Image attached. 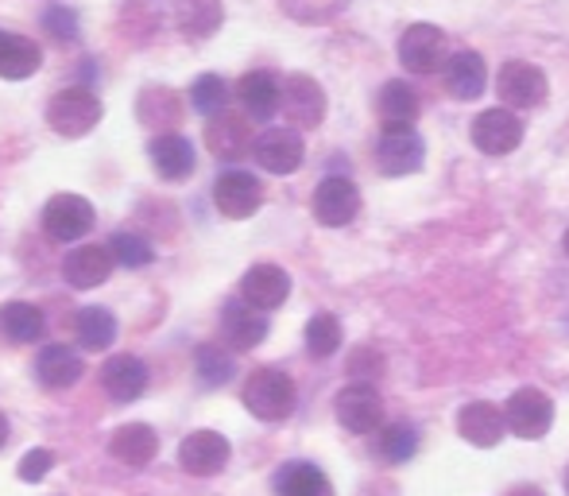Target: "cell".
<instances>
[{"mask_svg":"<svg viewBox=\"0 0 569 496\" xmlns=\"http://www.w3.org/2000/svg\"><path fill=\"white\" fill-rule=\"evenodd\" d=\"M244 407L263 423H279L295 411V380L283 369H256L240 391Z\"/></svg>","mask_w":569,"mask_h":496,"instance_id":"cell-1","label":"cell"},{"mask_svg":"<svg viewBox=\"0 0 569 496\" xmlns=\"http://www.w3.org/2000/svg\"><path fill=\"white\" fill-rule=\"evenodd\" d=\"M47 125L54 128L67 140H78V136H90L93 128L101 125V101L93 90L86 86H70V90H59L47 106Z\"/></svg>","mask_w":569,"mask_h":496,"instance_id":"cell-2","label":"cell"},{"mask_svg":"<svg viewBox=\"0 0 569 496\" xmlns=\"http://www.w3.org/2000/svg\"><path fill=\"white\" fill-rule=\"evenodd\" d=\"M503 419H508L511 435L527 438V443H539L550 430V423H555V399L542 388H519L503 404Z\"/></svg>","mask_w":569,"mask_h":496,"instance_id":"cell-3","label":"cell"},{"mask_svg":"<svg viewBox=\"0 0 569 496\" xmlns=\"http://www.w3.org/2000/svg\"><path fill=\"white\" fill-rule=\"evenodd\" d=\"M98 214H93V202L82 195H54L51 202L43 206V229L47 237L54 241L70 245V241H82L86 234L93 229Z\"/></svg>","mask_w":569,"mask_h":496,"instance_id":"cell-4","label":"cell"},{"mask_svg":"<svg viewBox=\"0 0 569 496\" xmlns=\"http://www.w3.org/2000/svg\"><path fill=\"white\" fill-rule=\"evenodd\" d=\"M338 423L349 435H376L383 427V399L372 384H349L338 391Z\"/></svg>","mask_w":569,"mask_h":496,"instance_id":"cell-5","label":"cell"},{"mask_svg":"<svg viewBox=\"0 0 569 496\" xmlns=\"http://www.w3.org/2000/svg\"><path fill=\"white\" fill-rule=\"evenodd\" d=\"M252 156L268 175H295L307 159V143H302L299 128H268L256 136Z\"/></svg>","mask_w":569,"mask_h":496,"instance_id":"cell-6","label":"cell"},{"mask_svg":"<svg viewBox=\"0 0 569 496\" xmlns=\"http://www.w3.org/2000/svg\"><path fill=\"white\" fill-rule=\"evenodd\" d=\"M496 90H500V101L508 109H535L547 101V75L539 67L523 59L503 62L500 78H496Z\"/></svg>","mask_w":569,"mask_h":496,"instance_id":"cell-7","label":"cell"},{"mask_svg":"<svg viewBox=\"0 0 569 496\" xmlns=\"http://www.w3.org/2000/svg\"><path fill=\"white\" fill-rule=\"evenodd\" d=\"M422 159H427V148H422L415 128H383L380 143H376V167H380V175H391V179L411 175L422 167Z\"/></svg>","mask_w":569,"mask_h":496,"instance_id":"cell-8","label":"cell"},{"mask_svg":"<svg viewBox=\"0 0 569 496\" xmlns=\"http://www.w3.org/2000/svg\"><path fill=\"white\" fill-rule=\"evenodd\" d=\"M399 62L411 75H435L446 62V36L435 23H411L399 39Z\"/></svg>","mask_w":569,"mask_h":496,"instance_id":"cell-9","label":"cell"},{"mask_svg":"<svg viewBox=\"0 0 569 496\" xmlns=\"http://www.w3.org/2000/svg\"><path fill=\"white\" fill-rule=\"evenodd\" d=\"M472 143H477L485 156H508L523 143V121L511 113L508 106L485 109V113L472 121Z\"/></svg>","mask_w":569,"mask_h":496,"instance_id":"cell-10","label":"cell"},{"mask_svg":"<svg viewBox=\"0 0 569 496\" xmlns=\"http://www.w3.org/2000/svg\"><path fill=\"white\" fill-rule=\"evenodd\" d=\"M357 210H360V190L352 179H345V175H330V179L318 182L315 218L322 221V226H330V229L349 226V221L357 218Z\"/></svg>","mask_w":569,"mask_h":496,"instance_id":"cell-11","label":"cell"},{"mask_svg":"<svg viewBox=\"0 0 569 496\" xmlns=\"http://www.w3.org/2000/svg\"><path fill=\"white\" fill-rule=\"evenodd\" d=\"M263 202V187L256 175L248 171H226L218 182H213V206H218L226 218L232 221H244L260 210Z\"/></svg>","mask_w":569,"mask_h":496,"instance_id":"cell-12","label":"cell"},{"mask_svg":"<svg viewBox=\"0 0 569 496\" xmlns=\"http://www.w3.org/2000/svg\"><path fill=\"white\" fill-rule=\"evenodd\" d=\"M229 438L218 430H194V435L182 438L179 446V466L194 477H213L229 466Z\"/></svg>","mask_w":569,"mask_h":496,"instance_id":"cell-13","label":"cell"},{"mask_svg":"<svg viewBox=\"0 0 569 496\" xmlns=\"http://www.w3.org/2000/svg\"><path fill=\"white\" fill-rule=\"evenodd\" d=\"M283 117L295 128H318L326 117V93L310 75H291L283 86Z\"/></svg>","mask_w":569,"mask_h":496,"instance_id":"cell-14","label":"cell"},{"mask_svg":"<svg viewBox=\"0 0 569 496\" xmlns=\"http://www.w3.org/2000/svg\"><path fill=\"white\" fill-rule=\"evenodd\" d=\"M221 330H226V341L232 349H256L263 338H268V315H263L260 307H252L248 299H232L226 302V310H221Z\"/></svg>","mask_w":569,"mask_h":496,"instance_id":"cell-15","label":"cell"},{"mask_svg":"<svg viewBox=\"0 0 569 496\" xmlns=\"http://www.w3.org/2000/svg\"><path fill=\"white\" fill-rule=\"evenodd\" d=\"M287 295H291V276H287L279 264H256V268H248L244 279H240V299H248L260 310L283 307Z\"/></svg>","mask_w":569,"mask_h":496,"instance_id":"cell-16","label":"cell"},{"mask_svg":"<svg viewBox=\"0 0 569 496\" xmlns=\"http://www.w3.org/2000/svg\"><path fill=\"white\" fill-rule=\"evenodd\" d=\"M117 256L109 245H82L62 260V276H67L70 287L78 291H90V287H101L113 271Z\"/></svg>","mask_w":569,"mask_h":496,"instance_id":"cell-17","label":"cell"},{"mask_svg":"<svg viewBox=\"0 0 569 496\" xmlns=\"http://www.w3.org/2000/svg\"><path fill=\"white\" fill-rule=\"evenodd\" d=\"M252 143H256L252 125L237 113H218V117H210V125H206V148H210L218 159H226V163L244 159L248 151H252Z\"/></svg>","mask_w":569,"mask_h":496,"instance_id":"cell-18","label":"cell"},{"mask_svg":"<svg viewBox=\"0 0 569 496\" xmlns=\"http://www.w3.org/2000/svg\"><path fill=\"white\" fill-rule=\"evenodd\" d=\"M148 156H151L156 175L167 182H182L194 175V143L179 132H159L156 140H151Z\"/></svg>","mask_w":569,"mask_h":496,"instance_id":"cell-19","label":"cell"},{"mask_svg":"<svg viewBox=\"0 0 569 496\" xmlns=\"http://www.w3.org/2000/svg\"><path fill=\"white\" fill-rule=\"evenodd\" d=\"M109 454H113L117 462H124V466L143 469L156 462L159 435L148 427V423H124V427H117L113 438H109Z\"/></svg>","mask_w":569,"mask_h":496,"instance_id":"cell-20","label":"cell"},{"mask_svg":"<svg viewBox=\"0 0 569 496\" xmlns=\"http://www.w3.org/2000/svg\"><path fill=\"white\" fill-rule=\"evenodd\" d=\"M101 384H106V391L117 404H132V399H140L143 388H148V365L132 354H117V357H109L106 369H101Z\"/></svg>","mask_w":569,"mask_h":496,"instance_id":"cell-21","label":"cell"},{"mask_svg":"<svg viewBox=\"0 0 569 496\" xmlns=\"http://www.w3.org/2000/svg\"><path fill=\"white\" fill-rule=\"evenodd\" d=\"M237 98H240V106H244L248 117H256V121H271V117L279 113V106H283V86H279L276 75H268V70H252V75L240 78Z\"/></svg>","mask_w":569,"mask_h":496,"instance_id":"cell-22","label":"cell"},{"mask_svg":"<svg viewBox=\"0 0 569 496\" xmlns=\"http://www.w3.org/2000/svg\"><path fill=\"white\" fill-rule=\"evenodd\" d=\"M82 373H86V365H82V354H78V349H70V346H43L39 349L36 376H39L43 388L62 391V388H70V384L82 380Z\"/></svg>","mask_w":569,"mask_h":496,"instance_id":"cell-23","label":"cell"},{"mask_svg":"<svg viewBox=\"0 0 569 496\" xmlns=\"http://www.w3.org/2000/svg\"><path fill=\"white\" fill-rule=\"evenodd\" d=\"M503 427H508L503 411L496 404H485V399L465 404L461 415H457V430H461V438L472 446H496L503 438Z\"/></svg>","mask_w":569,"mask_h":496,"instance_id":"cell-24","label":"cell"},{"mask_svg":"<svg viewBox=\"0 0 569 496\" xmlns=\"http://www.w3.org/2000/svg\"><path fill=\"white\" fill-rule=\"evenodd\" d=\"M39 67H43V51H39L36 39L0 31V78L23 82V78H31Z\"/></svg>","mask_w":569,"mask_h":496,"instance_id":"cell-25","label":"cell"},{"mask_svg":"<svg viewBox=\"0 0 569 496\" xmlns=\"http://www.w3.org/2000/svg\"><path fill=\"white\" fill-rule=\"evenodd\" d=\"M485 82H488V70L477 51H457L453 59L446 62V86H450L453 98H461V101L480 98Z\"/></svg>","mask_w":569,"mask_h":496,"instance_id":"cell-26","label":"cell"},{"mask_svg":"<svg viewBox=\"0 0 569 496\" xmlns=\"http://www.w3.org/2000/svg\"><path fill=\"white\" fill-rule=\"evenodd\" d=\"M276 496H333V485L310 462H291L276 474Z\"/></svg>","mask_w":569,"mask_h":496,"instance_id":"cell-27","label":"cell"},{"mask_svg":"<svg viewBox=\"0 0 569 496\" xmlns=\"http://www.w3.org/2000/svg\"><path fill=\"white\" fill-rule=\"evenodd\" d=\"M376 106H380V117L388 125L383 128H411L415 125V117L422 113V101H419V93L411 90V82H388L380 90V101H376Z\"/></svg>","mask_w":569,"mask_h":496,"instance_id":"cell-28","label":"cell"},{"mask_svg":"<svg viewBox=\"0 0 569 496\" xmlns=\"http://www.w3.org/2000/svg\"><path fill=\"white\" fill-rule=\"evenodd\" d=\"M0 334L16 346L39 341L43 338V310L31 307V302H4L0 307Z\"/></svg>","mask_w":569,"mask_h":496,"instance_id":"cell-29","label":"cell"},{"mask_svg":"<svg viewBox=\"0 0 569 496\" xmlns=\"http://www.w3.org/2000/svg\"><path fill=\"white\" fill-rule=\"evenodd\" d=\"M74 334L90 354H101L117 341V318L106 307H82L74 318Z\"/></svg>","mask_w":569,"mask_h":496,"instance_id":"cell-30","label":"cell"},{"mask_svg":"<svg viewBox=\"0 0 569 496\" xmlns=\"http://www.w3.org/2000/svg\"><path fill=\"white\" fill-rule=\"evenodd\" d=\"M174 20L190 39H210L221 28V0H179Z\"/></svg>","mask_w":569,"mask_h":496,"instance_id":"cell-31","label":"cell"},{"mask_svg":"<svg viewBox=\"0 0 569 496\" xmlns=\"http://www.w3.org/2000/svg\"><path fill=\"white\" fill-rule=\"evenodd\" d=\"M182 117V106L171 90H143L140 98V121L151 125V128H171L179 125Z\"/></svg>","mask_w":569,"mask_h":496,"instance_id":"cell-32","label":"cell"},{"mask_svg":"<svg viewBox=\"0 0 569 496\" xmlns=\"http://www.w3.org/2000/svg\"><path fill=\"white\" fill-rule=\"evenodd\" d=\"M190 106H194L202 117L226 113V106H229V86H226V78H218V75H202V78H198V82L190 86Z\"/></svg>","mask_w":569,"mask_h":496,"instance_id":"cell-33","label":"cell"},{"mask_svg":"<svg viewBox=\"0 0 569 496\" xmlns=\"http://www.w3.org/2000/svg\"><path fill=\"white\" fill-rule=\"evenodd\" d=\"M341 323L333 315H315L307 323V354L310 357H333L341 349Z\"/></svg>","mask_w":569,"mask_h":496,"instance_id":"cell-34","label":"cell"},{"mask_svg":"<svg viewBox=\"0 0 569 496\" xmlns=\"http://www.w3.org/2000/svg\"><path fill=\"white\" fill-rule=\"evenodd\" d=\"M415 450H419V430L407 427V423H391V427L380 430V454L388 462H411Z\"/></svg>","mask_w":569,"mask_h":496,"instance_id":"cell-35","label":"cell"},{"mask_svg":"<svg viewBox=\"0 0 569 496\" xmlns=\"http://www.w3.org/2000/svg\"><path fill=\"white\" fill-rule=\"evenodd\" d=\"M194 365H198V380H202L206 388H221L232 376V357L221 346H202L194 354Z\"/></svg>","mask_w":569,"mask_h":496,"instance_id":"cell-36","label":"cell"},{"mask_svg":"<svg viewBox=\"0 0 569 496\" xmlns=\"http://www.w3.org/2000/svg\"><path fill=\"white\" fill-rule=\"evenodd\" d=\"M109 248H113L117 264H124V268H148L156 260V248L143 241L140 234H113Z\"/></svg>","mask_w":569,"mask_h":496,"instance_id":"cell-37","label":"cell"},{"mask_svg":"<svg viewBox=\"0 0 569 496\" xmlns=\"http://www.w3.org/2000/svg\"><path fill=\"white\" fill-rule=\"evenodd\" d=\"M43 28L51 31L59 43H70V39L78 36V16H74V8H62V4H51L43 12Z\"/></svg>","mask_w":569,"mask_h":496,"instance_id":"cell-38","label":"cell"},{"mask_svg":"<svg viewBox=\"0 0 569 496\" xmlns=\"http://www.w3.org/2000/svg\"><path fill=\"white\" fill-rule=\"evenodd\" d=\"M54 469V454L51 450H28L20 458V466H16V474H20V482L28 485H39L47 474Z\"/></svg>","mask_w":569,"mask_h":496,"instance_id":"cell-39","label":"cell"},{"mask_svg":"<svg viewBox=\"0 0 569 496\" xmlns=\"http://www.w3.org/2000/svg\"><path fill=\"white\" fill-rule=\"evenodd\" d=\"M511 496H542V489H535V485H519V489H511Z\"/></svg>","mask_w":569,"mask_h":496,"instance_id":"cell-40","label":"cell"},{"mask_svg":"<svg viewBox=\"0 0 569 496\" xmlns=\"http://www.w3.org/2000/svg\"><path fill=\"white\" fill-rule=\"evenodd\" d=\"M4 443H8V419L0 415V446H4Z\"/></svg>","mask_w":569,"mask_h":496,"instance_id":"cell-41","label":"cell"},{"mask_svg":"<svg viewBox=\"0 0 569 496\" xmlns=\"http://www.w3.org/2000/svg\"><path fill=\"white\" fill-rule=\"evenodd\" d=\"M562 248H566V256H569V229H566V241H562Z\"/></svg>","mask_w":569,"mask_h":496,"instance_id":"cell-42","label":"cell"},{"mask_svg":"<svg viewBox=\"0 0 569 496\" xmlns=\"http://www.w3.org/2000/svg\"><path fill=\"white\" fill-rule=\"evenodd\" d=\"M566 493H569V469H566Z\"/></svg>","mask_w":569,"mask_h":496,"instance_id":"cell-43","label":"cell"}]
</instances>
